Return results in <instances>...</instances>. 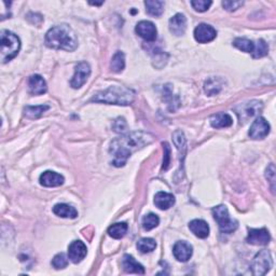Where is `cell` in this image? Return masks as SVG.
Wrapping results in <instances>:
<instances>
[{"label":"cell","mask_w":276,"mask_h":276,"mask_svg":"<svg viewBox=\"0 0 276 276\" xmlns=\"http://www.w3.org/2000/svg\"><path fill=\"white\" fill-rule=\"evenodd\" d=\"M152 136L147 133L134 132L112 140L109 152L113 156L112 164L117 167L124 166L131 154L146 145L152 143Z\"/></svg>","instance_id":"1"},{"label":"cell","mask_w":276,"mask_h":276,"mask_svg":"<svg viewBox=\"0 0 276 276\" xmlns=\"http://www.w3.org/2000/svg\"><path fill=\"white\" fill-rule=\"evenodd\" d=\"M46 45L51 49L65 51H74L78 47V38L72 27L57 25L49 29L46 35Z\"/></svg>","instance_id":"2"},{"label":"cell","mask_w":276,"mask_h":276,"mask_svg":"<svg viewBox=\"0 0 276 276\" xmlns=\"http://www.w3.org/2000/svg\"><path fill=\"white\" fill-rule=\"evenodd\" d=\"M135 99V92L125 86L112 85L107 90L100 91L91 99V101L104 102L108 105H131Z\"/></svg>","instance_id":"3"},{"label":"cell","mask_w":276,"mask_h":276,"mask_svg":"<svg viewBox=\"0 0 276 276\" xmlns=\"http://www.w3.org/2000/svg\"><path fill=\"white\" fill-rule=\"evenodd\" d=\"M1 62L4 64L14 58L21 49V41L19 37L9 30H1Z\"/></svg>","instance_id":"4"},{"label":"cell","mask_w":276,"mask_h":276,"mask_svg":"<svg viewBox=\"0 0 276 276\" xmlns=\"http://www.w3.org/2000/svg\"><path fill=\"white\" fill-rule=\"evenodd\" d=\"M212 213L214 219L217 221L219 229L223 233H232V232H234L237 229V226H239L237 221L230 217L229 210L225 205H219V206L214 207Z\"/></svg>","instance_id":"5"},{"label":"cell","mask_w":276,"mask_h":276,"mask_svg":"<svg viewBox=\"0 0 276 276\" xmlns=\"http://www.w3.org/2000/svg\"><path fill=\"white\" fill-rule=\"evenodd\" d=\"M273 266L271 252L267 250H263L259 251L253 258L251 262V273L256 276L266 275Z\"/></svg>","instance_id":"6"},{"label":"cell","mask_w":276,"mask_h":276,"mask_svg":"<svg viewBox=\"0 0 276 276\" xmlns=\"http://www.w3.org/2000/svg\"><path fill=\"white\" fill-rule=\"evenodd\" d=\"M235 112L241 123L247 122L252 117L257 116L259 112L262 110V104L258 100H251L235 107Z\"/></svg>","instance_id":"7"},{"label":"cell","mask_w":276,"mask_h":276,"mask_svg":"<svg viewBox=\"0 0 276 276\" xmlns=\"http://www.w3.org/2000/svg\"><path fill=\"white\" fill-rule=\"evenodd\" d=\"M91 75V67L90 65L86 62H81L79 63L77 66H75V75L70 81V85L73 86L74 89H80L82 86L88 78Z\"/></svg>","instance_id":"8"},{"label":"cell","mask_w":276,"mask_h":276,"mask_svg":"<svg viewBox=\"0 0 276 276\" xmlns=\"http://www.w3.org/2000/svg\"><path fill=\"white\" fill-rule=\"evenodd\" d=\"M270 129L271 127H270L269 122L264 118L259 117L252 122L248 135L252 139H263L269 135Z\"/></svg>","instance_id":"9"},{"label":"cell","mask_w":276,"mask_h":276,"mask_svg":"<svg viewBox=\"0 0 276 276\" xmlns=\"http://www.w3.org/2000/svg\"><path fill=\"white\" fill-rule=\"evenodd\" d=\"M271 240L269 231L267 229H250L248 231V236H247V243L251 245H257V246H264L268 245Z\"/></svg>","instance_id":"10"},{"label":"cell","mask_w":276,"mask_h":276,"mask_svg":"<svg viewBox=\"0 0 276 276\" xmlns=\"http://www.w3.org/2000/svg\"><path fill=\"white\" fill-rule=\"evenodd\" d=\"M217 37V31L213 26L207 24H200L194 29V38L200 43H207L213 41Z\"/></svg>","instance_id":"11"},{"label":"cell","mask_w":276,"mask_h":276,"mask_svg":"<svg viewBox=\"0 0 276 276\" xmlns=\"http://www.w3.org/2000/svg\"><path fill=\"white\" fill-rule=\"evenodd\" d=\"M136 32L139 37H142L146 41H154L158 35L155 25L150 21H142L136 25Z\"/></svg>","instance_id":"12"},{"label":"cell","mask_w":276,"mask_h":276,"mask_svg":"<svg viewBox=\"0 0 276 276\" xmlns=\"http://www.w3.org/2000/svg\"><path fill=\"white\" fill-rule=\"evenodd\" d=\"M88 253V248L81 241H74L68 247V258L74 263H79L85 258Z\"/></svg>","instance_id":"13"},{"label":"cell","mask_w":276,"mask_h":276,"mask_svg":"<svg viewBox=\"0 0 276 276\" xmlns=\"http://www.w3.org/2000/svg\"><path fill=\"white\" fill-rule=\"evenodd\" d=\"M173 253L178 261L187 262L192 257L193 248L187 242H177L173 248Z\"/></svg>","instance_id":"14"},{"label":"cell","mask_w":276,"mask_h":276,"mask_svg":"<svg viewBox=\"0 0 276 276\" xmlns=\"http://www.w3.org/2000/svg\"><path fill=\"white\" fill-rule=\"evenodd\" d=\"M169 26L172 34H174L176 36H182L185 34L187 28L186 16L181 13H177L170 20Z\"/></svg>","instance_id":"15"},{"label":"cell","mask_w":276,"mask_h":276,"mask_svg":"<svg viewBox=\"0 0 276 276\" xmlns=\"http://www.w3.org/2000/svg\"><path fill=\"white\" fill-rule=\"evenodd\" d=\"M64 177L55 172L47 171L40 176V185L43 187H58L64 183Z\"/></svg>","instance_id":"16"},{"label":"cell","mask_w":276,"mask_h":276,"mask_svg":"<svg viewBox=\"0 0 276 276\" xmlns=\"http://www.w3.org/2000/svg\"><path fill=\"white\" fill-rule=\"evenodd\" d=\"M189 229L191 230L192 233L200 237V239H206L209 235V226L206 221L202 219H194L189 224Z\"/></svg>","instance_id":"17"},{"label":"cell","mask_w":276,"mask_h":276,"mask_svg":"<svg viewBox=\"0 0 276 276\" xmlns=\"http://www.w3.org/2000/svg\"><path fill=\"white\" fill-rule=\"evenodd\" d=\"M29 92L32 95H41L47 92V82L39 75H34L29 78Z\"/></svg>","instance_id":"18"},{"label":"cell","mask_w":276,"mask_h":276,"mask_svg":"<svg viewBox=\"0 0 276 276\" xmlns=\"http://www.w3.org/2000/svg\"><path fill=\"white\" fill-rule=\"evenodd\" d=\"M173 140H174V144L176 146L178 152H179L180 169H181V166H183V160H185L186 151H187V143H186L185 134H183L180 129H177V131H175L174 134H173Z\"/></svg>","instance_id":"19"},{"label":"cell","mask_w":276,"mask_h":276,"mask_svg":"<svg viewBox=\"0 0 276 276\" xmlns=\"http://www.w3.org/2000/svg\"><path fill=\"white\" fill-rule=\"evenodd\" d=\"M154 204L158 208L166 210L175 204V197L167 192H158L154 197Z\"/></svg>","instance_id":"20"},{"label":"cell","mask_w":276,"mask_h":276,"mask_svg":"<svg viewBox=\"0 0 276 276\" xmlns=\"http://www.w3.org/2000/svg\"><path fill=\"white\" fill-rule=\"evenodd\" d=\"M210 125L215 128H225V127H229L233 124V120L228 113H216V115H213L209 119Z\"/></svg>","instance_id":"21"},{"label":"cell","mask_w":276,"mask_h":276,"mask_svg":"<svg viewBox=\"0 0 276 276\" xmlns=\"http://www.w3.org/2000/svg\"><path fill=\"white\" fill-rule=\"evenodd\" d=\"M122 266L123 269L125 270V272L127 273H135L142 275L145 274V268L142 266V264L135 260L133 256L124 255L122 260Z\"/></svg>","instance_id":"22"},{"label":"cell","mask_w":276,"mask_h":276,"mask_svg":"<svg viewBox=\"0 0 276 276\" xmlns=\"http://www.w3.org/2000/svg\"><path fill=\"white\" fill-rule=\"evenodd\" d=\"M53 213L55 214L58 217L62 218H72L75 219L77 218L78 212L75 207L70 206L68 204H56L55 206L53 207Z\"/></svg>","instance_id":"23"},{"label":"cell","mask_w":276,"mask_h":276,"mask_svg":"<svg viewBox=\"0 0 276 276\" xmlns=\"http://www.w3.org/2000/svg\"><path fill=\"white\" fill-rule=\"evenodd\" d=\"M223 83H224V81L221 80L220 78H210V79H208L204 84L205 93H206L209 96L218 94L220 90H221V88H223Z\"/></svg>","instance_id":"24"},{"label":"cell","mask_w":276,"mask_h":276,"mask_svg":"<svg viewBox=\"0 0 276 276\" xmlns=\"http://www.w3.org/2000/svg\"><path fill=\"white\" fill-rule=\"evenodd\" d=\"M128 230V226L125 223H118L110 226L108 228V234L116 240L122 239V237L126 234Z\"/></svg>","instance_id":"25"},{"label":"cell","mask_w":276,"mask_h":276,"mask_svg":"<svg viewBox=\"0 0 276 276\" xmlns=\"http://www.w3.org/2000/svg\"><path fill=\"white\" fill-rule=\"evenodd\" d=\"M148 13L152 16H160L164 11V1L159 0H148L145 2Z\"/></svg>","instance_id":"26"},{"label":"cell","mask_w":276,"mask_h":276,"mask_svg":"<svg viewBox=\"0 0 276 276\" xmlns=\"http://www.w3.org/2000/svg\"><path fill=\"white\" fill-rule=\"evenodd\" d=\"M48 105H40V106H26L24 109V115L28 119H37L39 118L43 112L49 109Z\"/></svg>","instance_id":"27"},{"label":"cell","mask_w":276,"mask_h":276,"mask_svg":"<svg viewBox=\"0 0 276 276\" xmlns=\"http://www.w3.org/2000/svg\"><path fill=\"white\" fill-rule=\"evenodd\" d=\"M125 67V56L124 53L121 51L116 52L111 61V69L115 73H121Z\"/></svg>","instance_id":"28"},{"label":"cell","mask_w":276,"mask_h":276,"mask_svg":"<svg viewBox=\"0 0 276 276\" xmlns=\"http://www.w3.org/2000/svg\"><path fill=\"white\" fill-rule=\"evenodd\" d=\"M233 46L246 53H252L253 49H255V43L247 38H236L233 41Z\"/></svg>","instance_id":"29"},{"label":"cell","mask_w":276,"mask_h":276,"mask_svg":"<svg viewBox=\"0 0 276 276\" xmlns=\"http://www.w3.org/2000/svg\"><path fill=\"white\" fill-rule=\"evenodd\" d=\"M159 224H160V218L155 214H152V213L146 215L142 221L143 228L146 231H150V230L156 228V226H159Z\"/></svg>","instance_id":"30"},{"label":"cell","mask_w":276,"mask_h":276,"mask_svg":"<svg viewBox=\"0 0 276 276\" xmlns=\"http://www.w3.org/2000/svg\"><path fill=\"white\" fill-rule=\"evenodd\" d=\"M156 247V243L153 239H142L139 240L137 243V248L138 251L142 252V253H148L153 251Z\"/></svg>","instance_id":"31"},{"label":"cell","mask_w":276,"mask_h":276,"mask_svg":"<svg viewBox=\"0 0 276 276\" xmlns=\"http://www.w3.org/2000/svg\"><path fill=\"white\" fill-rule=\"evenodd\" d=\"M268 52H269L268 43L262 39H259L257 43H255V49H253V52L251 54L253 58H260L266 56Z\"/></svg>","instance_id":"32"},{"label":"cell","mask_w":276,"mask_h":276,"mask_svg":"<svg viewBox=\"0 0 276 276\" xmlns=\"http://www.w3.org/2000/svg\"><path fill=\"white\" fill-rule=\"evenodd\" d=\"M52 266L54 267V269H56V270L65 269L68 266V258L63 252L57 253V255L53 258Z\"/></svg>","instance_id":"33"},{"label":"cell","mask_w":276,"mask_h":276,"mask_svg":"<svg viewBox=\"0 0 276 276\" xmlns=\"http://www.w3.org/2000/svg\"><path fill=\"white\" fill-rule=\"evenodd\" d=\"M212 3L213 2L210 0H193V1H191L194 10L199 11V12H205V11L209 9Z\"/></svg>","instance_id":"34"},{"label":"cell","mask_w":276,"mask_h":276,"mask_svg":"<svg viewBox=\"0 0 276 276\" xmlns=\"http://www.w3.org/2000/svg\"><path fill=\"white\" fill-rule=\"evenodd\" d=\"M266 177L268 181H270V185H271L272 191L274 192L275 190V167L274 164H270L269 167L266 171Z\"/></svg>","instance_id":"35"},{"label":"cell","mask_w":276,"mask_h":276,"mask_svg":"<svg viewBox=\"0 0 276 276\" xmlns=\"http://www.w3.org/2000/svg\"><path fill=\"white\" fill-rule=\"evenodd\" d=\"M113 129H115V132L117 133H123L125 131L127 125H126V122L124 120V118H118L117 120L113 123Z\"/></svg>","instance_id":"36"},{"label":"cell","mask_w":276,"mask_h":276,"mask_svg":"<svg viewBox=\"0 0 276 276\" xmlns=\"http://www.w3.org/2000/svg\"><path fill=\"white\" fill-rule=\"evenodd\" d=\"M243 4H244L243 1H230V0H225V1H223L224 8L228 11H235L240 7H242Z\"/></svg>","instance_id":"37"},{"label":"cell","mask_w":276,"mask_h":276,"mask_svg":"<svg viewBox=\"0 0 276 276\" xmlns=\"http://www.w3.org/2000/svg\"><path fill=\"white\" fill-rule=\"evenodd\" d=\"M164 146V160H163V167H162V170H167V167L170 165V153H171V150H170V146L169 144H163Z\"/></svg>","instance_id":"38"},{"label":"cell","mask_w":276,"mask_h":276,"mask_svg":"<svg viewBox=\"0 0 276 276\" xmlns=\"http://www.w3.org/2000/svg\"><path fill=\"white\" fill-rule=\"evenodd\" d=\"M91 4H94V5H100L102 4V2H90Z\"/></svg>","instance_id":"39"}]
</instances>
